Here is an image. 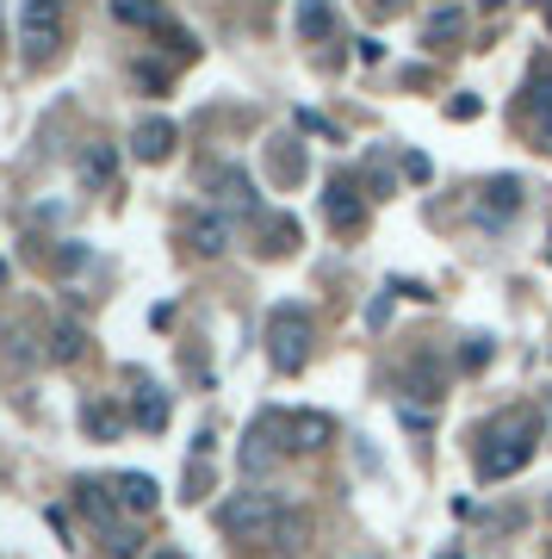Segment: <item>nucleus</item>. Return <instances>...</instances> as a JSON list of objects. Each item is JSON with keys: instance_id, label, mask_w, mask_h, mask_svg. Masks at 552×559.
I'll return each instance as SVG.
<instances>
[{"instance_id": "a211bd4d", "label": "nucleus", "mask_w": 552, "mask_h": 559, "mask_svg": "<svg viewBox=\"0 0 552 559\" xmlns=\"http://www.w3.org/2000/svg\"><path fill=\"white\" fill-rule=\"evenodd\" d=\"M81 429L94 441H112L119 436V411H112V404H87V411H81Z\"/></svg>"}, {"instance_id": "aec40b11", "label": "nucleus", "mask_w": 552, "mask_h": 559, "mask_svg": "<svg viewBox=\"0 0 552 559\" xmlns=\"http://www.w3.org/2000/svg\"><path fill=\"white\" fill-rule=\"evenodd\" d=\"M533 143H540V150H552V81H547V94L533 100Z\"/></svg>"}, {"instance_id": "9b49d317", "label": "nucleus", "mask_w": 552, "mask_h": 559, "mask_svg": "<svg viewBox=\"0 0 552 559\" xmlns=\"http://www.w3.org/2000/svg\"><path fill=\"white\" fill-rule=\"evenodd\" d=\"M106 491L119 498L124 516H149V510L161 503V491H156V479H149V473H119V479H106Z\"/></svg>"}, {"instance_id": "9d476101", "label": "nucleus", "mask_w": 552, "mask_h": 559, "mask_svg": "<svg viewBox=\"0 0 552 559\" xmlns=\"http://www.w3.org/2000/svg\"><path fill=\"white\" fill-rule=\"evenodd\" d=\"M336 0H298L292 7V32H298V44H329L336 38Z\"/></svg>"}, {"instance_id": "423d86ee", "label": "nucleus", "mask_w": 552, "mask_h": 559, "mask_svg": "<svg viewBox=\"0 0 552 559\" xmlns=\"http://www.w3.org/2000/svg\"><path fill=\"white\" fill-rule=\"evenodd\" d=\"M20 44H25V62H32V69L57 62V50H62V0H20Z\"/></svg>"}, {"instance_id": "c85d7f7f", "label": "nucleus", "mask_w": 552, "mask_h": 559, "mask_svg": "<svg viewBox=\"0 0 552 559\" xmlns=\"http://www.w3.org/2000/svg\"><path fill=\"white\" fill-rule=\"evenodd\" d=\"M441 559H466V554H441Z\"/></svg>"}, {"instance_id": "39448f33", "label": "nucleus", "mask_w": 552, "mask_h": 559, "mask_svg": "<svg viewBox=\"0 0 552 559\" xmlns=\"http://www.w3.org/2000/svg\"><path fill=\"white\" fill-rule=\"evenodd\" d=\"M311 342H316V323L304 305H274L267 311V360L279 373H298L311 360Z\"/></svg>"}, {"instance_id": "4be33fe9", "label": "nucleus", "mask_w": 552, "mask_h": 559, "mask_svg": "<svg viewBox=\"0 0 552 559\" xmlns=\"http://www.w3.org/2000/svg\"><path fill=\"white\" fill-rule=\"evenodd\" d=\"M81 175H87V180H106V175H112V156H106V150L81 156Z\"/></svg>"}, {"instance_id": "f257e3e1", "label": "nucleus", "mask_w": 552, "mask_h": 559, "mask_svg": "<svg viewBox=\"0 0 552 559\" xmlns=\"http://www.w3.org/2000/svg\"><path fill=\"white\" fill-rule=\"evenodd\" d=\"M329 441H336V423L323 411H261L249 441H242V466L267 473L279 454H311V448H329Z\"/></svg>"}, {"instance_id": "2eb2a0df", "label": "nucleus", "mask_w": 552, "mask_h": 559, "mask_svg": "<svg viewBox=\"0 0 552 559\" xmlns=\"http://www.w3.org/2000/svg\"><path fill=\"white\" fill-rule=\"evenodd\" d=\"M459 32H466V13H459V7H434L429 25H422V44H429V50H447Z\"/></svg>"}, {"instance_id": "20e7f679", "label": "nucleus", "mask_w": 552, "mask_h": 559, "mask_svg": "<svg viewBox=\"0 0 552 559\" xmlns=\"http://www.w3.org/2000/svg\"><path fill=\"white\" fill-rule=\"evenodd\" d=\"M75 503H81V516L94 522V535L106 540V554H112V559H131V554H137V516H124L119 498H112L106 485L81 479V485H75Z\"/></svg>"}, {"instance_id": "4468645a", "label": "nucleus", "mask_w": 552, "mask_h": 559, "mask_svg": "<svg viewBox=\"0 0 552 559\" xmlns=\"http://www.w3.org/2000/svg\"><path fill=\"white\" fill-rule=\"evenodd\" d=\"M212 187L224 193V200L237 205V212H261V200H255V180L242 175V168H217L212 175Z\"/></svg>"}, {"instance_id": "412c9836", "label": "nucleus", "mask_w": 552, "mask_h": 559, "mask_svg": "<svg viewBox=\"0 0 552 559\" xmlns=\"http://www.w3.org/2000/svg\"><path fill=\"white\" fill-rule=\"evenodd\" d=\"M267 237H274L267 249H274V255H286V249L298 242V224H292V218H267Z\"/></svg>"}, {"instance_id": "f3484780", "label": "nucleus", "mask_w": 552, "mask_h": 559, "mask_svg": "<svg viewBox=\"0 0 552 559\" xmlns=\"http://www.w3.org/2000/svg\"><path fill=\"white\" fill-rule=\"evenodd\" d=\"M112 13H119L124 25L149 32V25H161V0H112Z\"/></svg>"}, {"instance_id": "0eeeda50", "label": "nucleus", "mask_w": 552, "mask_h": 559, "mask_svg": "<svg viewBox=\"0 0 552 559\" xmlns=\"http://www.w3.org/2000/svg\"><path fill=\"white\" fill-rule=\"evenodd\" d=\"M515 212H521V180L515 175H496V180L478 187V200H472L478 230H503V224H515Z\"/></svg>"}, {"instance_id": "b1692460", "label": "nucleus", "mask_w": 552, "mask_h": 559, "mask_svg": "<svg viewBox=\"0 0 552 559\" xmlns=\"http://www.w3.org/2000/svg\"><path fill=\"white\" fill-rule=\"evenodd\" d=\"M404 175H410V180H429V156H404Z\"/></svg>"}, {"instance_id": "bb28decb", "label": "nucleus", "mask_w": 552, "mask_h": 559, "mask_svg": "<svg viewBox=\"0 0 552 559\" xmlns=\"http://www.w3.org/2000/svg\"><path fill=\"white\" fill-rule=\"evenodd\" d=\"M0 286H7V261H0Z\"/></svg>"}, {"instance_id": "dca6fc26", "label": "nucleus", "mask_w": 552, "mask_h": 559, "mask_svg": "<svg viewBox=\"0 0 552 559\" xmlns=\"http://www.w3.org/2000/svg\"><path fill=\"white\" fill-rule=\"evenodd\" d=\"M131 417H137L143 429H161V423H168V399H161L149 380H143V385H137V399H131Z\"/></svg>"}, {"instance_id": "f8f14e48", "label": "nucleus", "mask_w": 552, "mask_h": 559, "mask_svg": "<svg viewBox=\"0 0 552 559\" xmlns=\"http://www.w3.org/2000/svg\"><path fill=\"white\" fill-rule=\"evenodd\" d=\"M187 242H193V255H224L230 249V218H217V212L187 218Z\"/></svg>"}, {"instance_id": "a878e982", "label": "nucleus", "mask_w": 552, "mask_h": 559, "mask_svg": "<svg viewBox=\"0 0 552 559\" xmlns=\"http://www.w3.org/2000/svg\"><path fill=\"white\" fill-rule=\"evenodd\" d=\"M478 7H484V13H496V7H509V0H478Z\"/></svg>"}, {"instance_id": "6e6552de", "label": "nucleus", "mask_w": 552, "mask_h": 559, "mask_svg": "<svg viewBox=\"0 0 552 559\" xmlns=\"http://www.w3.org/2000/svg\"><path fill=\"white\" fill-rule=\"evenodd\" d=\"M397 392H404L410 404H441L447 399V367L429 360V355L404 360V367H397Z\"/></svg>"}, {"instance_id": "7ed1b4c3", "label": "nucleus", "mask_w": 552, "mask_h": 559, "mask_svg": "<svg viewBox=\"0 0 552 559\" xmlns=\"http://www.w3.org/2000/svg\"><path fill=\"white\" fill-rule=\"evenodd\" d=\"M217 522H224V535H237V540H279V547L304 540V516L286 510L274 491H237L217 510Z\"/></svg>"}, {"instance_id": "cd10ccee", "label": "nucleus", "mask_w": 552, "mask_h": 559, "mask_svg": "<svg viewBox=\"0 0 552 559\" xmlns=\"http://www.w3.org/2000/svg\"><path fill=\"white\" fill-rule=\"evenodd\" d=\"M373 7H397V0H373Z\"/></svg>"}, {"instance_id": "393cba45", "label": "nucleus", "mask_w": 552, "mask_h": 559, "mask_svg": "<svg viewBox=\"0 0 552 559\" xmlns=\"http://www.w3.org/2000/svg\"><path fill=\"white\" fill-rule=\"evenodd\" d=\"M149 559H187V554H175V547H161V554H149Z\"/></svg>"}, {"instance_id": "1a4fd4ad", "label": "nucleus", "mask_w": 552, "mask_h": 559, "mask_svg": "<svg viewBox=\"0 0 552 559\" xmlns=\"http://www.w3.org/2000/svg\"><path fill=\"white\" fill-rule=\"evenodd\" d=\"M323 212H329V224H336V230H360V224H367V193H360V180H355V175H336V180H329Z\"/></svg>"}, {"instance_id": "5701e85b", "label": "nucleus", "mask_w": 552, "mask_h": 559, "mask_svg": "<svg viewBox=\"0 0 552 559\" xmlns=\"http://www.w3.org/2000/svg\"><path fill=\"white\" fill-rule=\"evenodd\" d=\"M491 360V336H472L466 342V367H484Z\"/></svg>"}, {"instance_id": "c756f323", "label": "nucleus", "mask_w": 552, "mask_h": 559, "mask_svg": "<svg viewBox=\"0 0 552 559\" xmlns=\"http://www.w3.org/2000/svg\"><path fill=\"white\" fill-rule=\"evenodd\" d=\"M441 7H454V0H441Z\"/></svg>"}, {"instance_id": "6ab92c4d", "label": "nucleus", "mask_w": 552, "mask_h": 559, "mask_svg": "<svg viewBox=\"0 0 552 559\" xmlns=\"http://www.w3.org/2000/svg\"><path fill=\"white\" fill-rule=\"evenodd\" d=\"M274 175L279 180H298V175H304V150H292V143L279 138L274 143Z\"/></svg>"}, {"instance_id": "ddd939ff", "label": "nucleus", "mask_w": 552, "mask_h": 559, "mask_svg": "<svg viewBox=\"0 0 552 559\" xmlns=\"http://www.w3.org/2000/svg\"><path fill=\"white\" fill-rule=\"evenodd\" d=\"M131 150H137V162H168L175 156V124L168 119H143L137 131H131Z\"/></svg>"}, {"instance_id": "f03ea898", "label": "nucleus", "mask_w": 552, "mask_h": 559, "mask_svg": "<svg viewBox=\"0 0 552 559\" xmlns=\"http://www.w3.org/2000/svg\"><path fill=\"white\" fill-rule=\"evenodd\" d=\"M540 454V417L533 411H496L484 429H478V479L484 485H503V479H515L528 460Z\"/></svg>"}]
</instances>
